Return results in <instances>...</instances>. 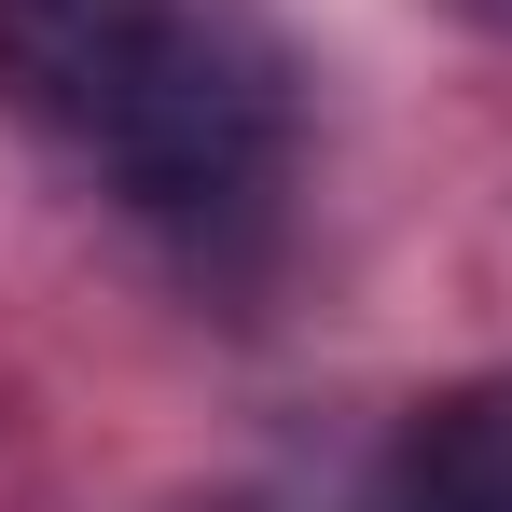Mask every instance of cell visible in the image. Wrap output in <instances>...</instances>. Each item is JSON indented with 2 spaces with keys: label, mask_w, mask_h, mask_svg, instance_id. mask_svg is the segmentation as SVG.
<instances>
[{
  "label": "cell",
  "mask_w": 512,
  "mask_h": 512,
  "mask_svg": "<svg viewBox=\"0 0 512 512\" xmlns=\"http://www.w3.org/2000/svg\"><path fill=\"white\" fill-rule=\"evenodd\" d=\"M388 512H512V374H471L402 429Z\"/></svg>",
  "instance_id": "2"
},
{
  "label": "cell",
  "mask_w": 512,
  "mask_h": 512,
  "mask_svg": "<svg viewBox=\"0 0 512 512\" xmlns=\"http://www.w3.org/2000/svg\"><path fill=\"white\" fill-rule=\"evenodd\" d=\"M0 111L194 250L263 236L291 180L277 56L208 0H0Z\"/></svg>",
  "instance_id": "1"
}]
</instances>
